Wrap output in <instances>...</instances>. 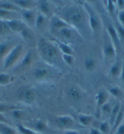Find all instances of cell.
<instances>
[{"label":"cell","mask_w":124,"mask_h":134,"mask_svg":"<svg viewBox=\"0 0 124 134\" xmlns=\"http://www.w3.org/2000/svg\"><path fill=\"white\" fill-rule=\"evenodd\" d=\"M40 48L42 55L46 60L52 61L57 58L58 55V51L57 47L52 43L48 41H42L40 43Z\"/></svg>","instance_id":"cell-1"},{"label":"cell","mask_w":124,"mask_h":134,"mask_svg":"<svg viewBox=\"0 0 124 134\" xmlns=\"http://www.w3.org/2000/svg\"><path fill=\"white\" fill-rule=\"evenodd\" d=\"M22 51L23 46L21 44H18L16 46L10 51V52L9 53L5 60L4 64V67L5 69L10 68L11 66H12L13 64H15L21 54Z\"/></svg>","instance_id":"cell-2"},{"label":"cell","mask_w":124,"mask_h":134,"mask_svg":"<svg viewBox=\"0 0 124 134\" xmlns=\"http://www.w3.org/2000/svg\"><path fill=\"white\" fill-rule=\"evenodd\" d=\"M66 16L68 21L76 26L80 24L83 21V13L77 9H71L67 12Z\"/></svg>","instance_id":"cell-3"},{"label":"cell","mask_w":124,"mask_h":134,"mask_svg":"<svg viewBox=\"0 0 124 134\" xmlns=\"http://www.w3.org/2000/svg\"><path fill=\"white\" fill-rule=\"evenodd\" d=\"M18 97L28 104H31L35 100V95L32 89L22 88L19 90Z\"/></svg>","instance_id":"cell-4"},{"label":"cell","mask_w":124,"mask_h":134,"mask_svg":"<svg viewBox=\"0 0 124 134\" xmlns=\"http://www.w3.org/2000/svg\"><path fill=\"white\" fill-rule=\"evenodd\" d=\"M107 31L108 36L110 37L111 40L114 45L116 49H119L121 41H120L119 38L118 37L116 28L112 24H108L107 26Z\"/></svg>","instance_id":"cell-5"},{"label":"cell","mask_w":124,"mask_h":134,"mask_svg":"<svg viewBox=\"0 0 124 134\" xmlns=\"http://www.w3.org/2000/svg\"><path fill=\"white\" fill-rule=\"evenodd\" d=\"M116 51L114 45L110 38L108 42H106L104 44V53L105 56L108 59H112L116 55Z\"/></svg>","instance_id":"cell-6"},{"label":"cell","mask_w":124,"mask_h":134,"mask_svg":"<svg viewBox=\"0 0 124 134\" xmlns=\"http://www.w3.org/2000/svg\"><path fill=\"white\" fill-rule=\"evenodd\" d=\"M10 30L15 32H22L26 29V25L20 20H13L7 21Z\"/></svg>","instance_id":"cell-7"},{"label":"cell","mask_w":124,"mask_h":134,"mask_svg":"<svg viewBox=\"0 0 124 134\" xmlns=\"http://www.w3.org/2000/svg\"><path fill=\"white\" fill-rule=\"evenodd\" d=\"M58 125L63 129H69L74 124V120L69 116H61L57 118Z\"/></svg>","instance_id":"cell-8"},{"label":"cell","mask_w":124,"mask_h":134,"mask_svg":"<svg viewBox=\"0 0 124 134\" xmlns=\"http://www.w3.org/2000/svg\"><path fill=\"white\" fill-rule=\"evenodd\" d=\"M88 12L89 16V24H90L91 28L93 31H96L99 27V20L97 15L93 12V10L89 7H87Z\"/></svg>","instance_id":"cell-9"},{"label":"cell","mask_w":124,"mask_h":134,"mask_svg":"<svg viewBox=\"0 0 124 134\" xmlns=\"http://www.w3.org/2000/svg\"><path fill=\"white\" fill-rule=\"evenodd\" d=\"M124 119V105L122 104L121 109H120L119 112L118 113L117 116L114 120L113 125L112 126L111 133H113L116 131V130L117 129L119 126L123 123V120Z\"/></svg>","instance_id":"cell-10"},{"label":"cell","mask_w":124,"mask_h":134,"mask_svg":"<svg viewBox=\"0 0 124 134\" xmlns=\"http://www.w3.org/2000/svg\"><path fill=\"white\" fill-rule=\"evenodd\" d=\"M122 67V62L120 60H117L112 65L110 69V74L113 77H117L121 76Z\"/></svg>","instance_id":"cell-11"},{"label":"cell","mask_w":124,"mask_h":134,"mask_svg":"<svg viewBox=\"0 0 124 134\" xmlns=\"http://www.w3.org/2000/svg\"><path fill=\"white\" fill-rule=\"evenodd\" d=\"M68 95L69 98L74 101H78L82 98V93L78 88L72 87L68 92Z\"/></svg>","instance_id":"cell-12"},{"label":"cell","mask_w":124,"mask_h":134,"mask_svg":"<svg viewBox=\"0 0 124 134\" xmlns=\"http://www.w3.org/2000/svg\"><path fill=\"white\" fill-rule=\"evenodd\" d=\"M97 104L99 108L102 107L106 103L108 99V95L105 92H100L97 95Z\"/></svg>","instance_id":"cell-13"},{"label":"cell","mask_w":124,"mask_h":134,"mask_svg":"<svg viewBox=\"0 0 124 134\" xmlns=\"http://www.w3.org/2000/svg\"><path fill=\"white\" fill-rule=\"evenodd\" d=\"M121 107V104H119V103H117V104H116L113 107H112L111 112L110 114V124L112 126L113 125L114 121V120H115L116 117L117 116L118 113L119 112Z\"/></svg>","instance_id":"cell-14"},{"label":"cell","mask_w":124,"mask_h":134,"mask_svg":"<svg viewBox=\"0 0 124 134\" xmlns=\"http://www.w3.org/2000/svg\"><path fill=\"white\" fill-rule=\"evenodd\" d=\"M0 133L1 134H17L15 130L6 123L0 122Z\"/></svg>","instance_id":"cell-15"},{"label":"cell","mask_w":124,"mask_h":134,"mask_svg":"<svg viewBox=\"0 0 124 134\" xmlns=\"http://www.w3.org/2000/svg\"><path fill=\"white\" fill-rule=\"evenodd\" d=\"M93 117L90 115H81L79 116V122L82 125L87 126L90 124L93 121Z\"/></svg>","instance_id":"cell-16"},{"label":"cell","mask_w":124,"mask_h":134,"mask_svg":"<svg viewBox=\"0 0 124 134\" xmlns=\"http://www.w3.org/2000/svg\"><path fill=\"white\" fill-rule=\"evenodd\" d=\"M55 41L57 42V43L58 44V46L59 48L61 49V51H63V54H68V55H72L73 53V51L71 48L70 47L68 46V45H66V44L61 43L58 40H55Z\"/></svg>","instance_id":"cell-17"},{"label":"cell","mask_w":124,"mask_h":134,"mask_svg":"<svg viewBox=\"0 0 124 134\" xmlns=\"http://www.w3.org/2000/svg\"><path fill=\"white\" fill-rule=\"evenodd\" d=\"M59 34L60 36L65 40L71 39L72 37V32L68 27H63L59 30Z\"/></svg>","instance_id":"cell-18"},{"label":"cell","mask_w":124,"mask_h":134,"mask_svg":"<svg viewBox=\"0 0 124 134\" xmlns=\"http://www.w3.org/2000/svg\"><path fill=\"white\" fill-rule=\"evenodd\" d=\"M52 25L54 28L58 29L59 30L63 27H67L68 26L67 23H66L65 22L59 18L54 19V20L52 21Z\"/></svg>","instance_id":"cell-19"},{"label":"cell","mask_w":124,"mask_h":134,"mask_svg":"<svg viewBox=\"0 0 124 134\" xmlns=\"http://www.w3.org/2000/svg\"><path fill=\"white\" fill-rule=\"evenodd\" d=\"M109 91L111 94L113 95L114 97L117 98L122 97L123 95V92L122 91V89L119 87H117V86L111 87L109 89Z\"/></svg>","instance_id":"cell-20"},{"label":"cell","mask_w":124,"mask_h":134,"mask_svg":"<svg viewBox=\"0 0 124 134\" xmlns=\"http://www.w3.org/2000/svg\"><path fill=\"white\" fill-rule=\"evenodd\" d=\"M23 15L24 18L25 19L26 21L30 23H32L34 21V20H35V15H34V13L32 11L30 10H26L23 12Z\"/></svg>","instance_id":"cell-21"},{"label":"cell","mask_w":124,"mask_h":134,"mask_svg":"<svg viewBox=\"0 0 124 134\" xmlns=\"http://www.w3.org/2000/svg\"><path fill=\"white\" fill-rule=\"evenodd\" d=\"M85 66L86 69L89 71H92L96 68V63L92 58H87L85 61Z\"/></svg>","instance_id":"cell-22"},{"label":"cell","mask_w":124,"mask_h":134,"mask_svg":"<svg viewBox=\"0 0 124 134\" xmlns=\"http://www.w3.org/2000/svg\"><path fill=\"white\" fill-rule=\"evenodd\" d=\"M48 74L47 70L44 69H40L36 70L35 72V76L38 80H42L46 78Z\"/></svg>","instance_id":"cell-23"},{"label":"cell","mask_w":124,"mask_h":134,"mask_svg":"<svg viewBox=\"0 0 124 134\" xmlns=\"http://www.w3.org/2000/svg\"><path fill=\"white\" fill-rule=\"evenodd\" d=\"M17 128H18V131H20V132L21 134H41V133H39L35 132L32 130L29 129H28L26 127H24V126L21 125V124H17Z\"/></svg>","instance_id":"cell-24"},{"label":"cell","mask_w":124,"mask_h":134,"mask_svg":"<svg viewBox=\"0 0 124 134\" xmlns=\"http://www.w3.org/2000/svg\"><path fill=\"white\" fill-rule=\"evenodd\" d=\"M14 2L15 4L25 9H28L32 5V1H27V0H18V1H14Z\"/></svg>","instance_id":"cell-25"},{"label":"cell","mask_w":124,"mask_h":134,"mask_svg":"<svg viewBox=\"0 0 124 134\" xmlns=\"http://www.w3.org/2000/svg\"><path fill=\"white\" fill-rule=\"evenodd\" d=\"M10 30L7 22L0 21V35L7 34Z\"/></svg>","instance_id":"cell-26"},{"label":"cell","mask_w":124,"mask_h":134,"mask_svg":"<svg viewBox=\"0 0 124 134\" xmlns=\"http://www.w3.org/2000/svg\"><path fill=\"white\" fill-rule=\"evenodd\" d=\"M116 29L117 31L118 37H119L120 41H124V27L121 26L119 23L116 25Z\"/></svg>","instance_id":"cell-27"},{"label":"cell","mask_w":124,"mask_h":134,"mask_svg":"<svg viewBox=\"0 0 124 134\" xmlns=\"http://www.w3.org/2000/svg\"><path fill=\"white\" fill-rule=\"evenodd\" d=\"M17 7V6L14 5V4L9 3V2H4V3H1L0 4V9H6L7 10H16Z\"/></svg>","instance_id":"cell-28"},{"label":"cell","mask_w":124,"mask_h":134,"mask_svg":"<svg viewBox=\"0 0 124 134\" xmlns=\"http://www.w3.org/2000/svg\"><path fill=\"white\" fill-rule=\"evenodd\" d=\"M10 81V76L9 75L5 74H0V84L1 85H7Z\"/></svg>","instance_id":"cell-29"},{"label":"cell","mask_w":124,"mask_h":134,"mask_svg":"<svg viewBox=\"0 0 124 134\" xmlns=\"http://www.w3.org/2000/svg\"><path fill=\"white\" fill-rule=\"evenodd\" d=\"M100 131L102 133H106L110 131V124L107 121H104L100 126Z\"/></svg>","instance_id":"cell-30"},{"label":"cell","mask_w":124,"mask_h":134,"mask_svg":"<svg viewBox=\"0 0 124 134\" xmlns=\"http://www.w3.org/2000/svg\"><path fill=\"white\" fill-rule=\"evenodd\" d=\"M40 9L43 13L47 14L49 12V7L48 3L46 1H42L40 3Z\"/></svg>","instance_id":"cell-31"},{"label":"cell","mask_w":124,"mask_h":134,"mask_svg":"<svg viewBox=\"0 0 124 134\" xmlns=\"http://www.w3.org/2000/svg\"><path fill=\"white\" fill-rule=\"evenodd\" d=\"M9 50V46L7 44H2L0 45V57H3Z\"/></svg>","instance_id":"cell-32"},{"label":"cell","mask_w":124,"mask_h":134,"mask_svg":"<svg viewBox=\"0 0 124 134\" xmlns=\"http://www.w3.org/2000/svg\"><path fill=\"white\" fill-rule=\"evenodd\" d=\"M32 59V57L31 53L29 52L26 55L25 57H24L23 60L21 64L23 65H24V66H27V65H29L30 63H31Z\"/></svg>","instance_id":"cell-33"},{"label":"cell","mask_w":124,"mask_h":134,"mask_svg":"<svg viewBox=\"0 0 124 134\" xmlns=\"http://www.w3.org/2000/svg\"><path fill=\"white\" fill-rule=\"evenodd\" d=\"M112 108L111 107L110 105L109 104H108L107 103H105L104 105H103V106L101 107V109L103 111V112L104 113V114H111V110H112Z\"/></svg>","instance_id":"cell-34"},{"label":"cell","mask_w":124,"mask_h":134,"mask_svg":"<svg viewBox=\"0 0 124 134\" xmlns=\"http://www.w3.org/2000/svg\"><path fill=\"white\" fill-rule=\"evenodd\" d=\"M16 108L13 106H8V105L3 104V103H0V113L6 112V111H8L11 109H14Z\"/></svg>","instance_id":"cell-35"},{"label":"cell","mask_w":124,"mask_h":134,"mask_svg":"<svg viewBox=\"0 0 124 134\" xmlns=\"http://www.w3.org/2000/svg\"><path fill=\"white\" fill-rule=\"evenodd\" d=\"M63 59L64 61V62L67 63L68 64H71L73 62L74 58L72 57V55H68V54H63Z\"/></svg>","instance_id":"cell-36"},{"label":"cell","mask_w":124,"mask_h":134,"mask_svg":"<svg viewBox=\"0 0 124 134\" xmlns=\"http://www.w3.org/2000/svg\"><path fill=\"white\" fill-rule=\"evenodd\" d=\"M118 23L124 27V10L119 11L117 15Z\"/></svg>","instance_id":"cell-37"},{"label":"cell","mask_w":124,"mask_h":134,"mask_svg":"<svg viewBox=\"0 0 124 134\" xmlns=\"http://www.w3.org/2000/svg\"><path fill=\"white\" fill-rule=\"evenodd\" d=\"M11 13H12V12L10 10H7L3 9H0V17L1 18L8 17L11 15Z\"/></svg>","instance_id":"cell-38"},{"label":"cell","mask_w":124,"mask_h":134,"mask_svg":"<svg viewBox=\"0 0 124 134\" xmlns=\"http://www.w3.org/2000/svg\"><path fill=\"white\" fill-rule=\"evenodd\" d=\"M108 10L109 11L110 13L112 14L114 12V10H115V5H114V4L112 1H108Z\"/></svg>","instance_id":"cell-39"},{"label":"cell","mask_w":124,"mask_h":134,"mask_svg":"<svg viewBox=\"0 0 124 134\" xmlns=\"http://www.w3.org/2000/svg\"><path fill=\"white\" fill-rule=\"evenodd\" d=\"M35 128L39 131H43V130L45 129L46 125L43 122L39 121L35 124Z\"/></svg>","instance_id":"cell-40"},{"label":"cell","mask_w":124,"mask_h":134,"mask_svg":"<svg viewBox=\"0 0 124 134\" xmlns=\"http://www.w3.org/2000/svg\"><path fill=\"white\" fill-rule=\"evenodd\" d=\"M114 134H124V123L121 124L116 131L114 132Z\"/></svg>","instance_id":"cell-41"},{"label":"cell","mask_w":124,"mask_h":134,"mask_svg":"<svg viewBox=\"0 0 124 134\" xmlns=\"http://www.w3.org/2000/svg\"><path fill=\"white\" fill-rule=\"evenodd\" d=\"M116 4H117V7L119 9V11L124 10V0H118L116 1Z\"/></svg>","instance_id":"cell-42"},{"label":"cell","mask_w":124,"mask_h":134,"mask_svg":"<svg viewBox=\"0 0 124 134\" xmlns=\"http://www.w3.org/2000/svg\"><path fill=\"white\" fill-rule=\"evenodd\" d=\"M44 21H45V20H44L43 16L42 15H39L37 17V20H36V25H37V27L41 26L43 24Z\"/></svg>","instance_id":"cell-43"},{"label":"cell","mask_w":124,"mask_h":134,"mask_svg":"<svg viewBox=\"0 0 124 134\" xmlns=\"http://www.w3.org/2000/svg\"><path fill=\"white\" fill-rule=\"evenodd\" d=\"M13 116H14V118H17V119H20L21 117L22 116V114L20 110H15L13 112Z\"/></svg>","instance_id":"cell-44"},{"label":"cell","mask_w":124,"mask_h":134,"mask_svg":"<svg viewBox=\"0 0 124 134\" xmlns=\"http://www.w3.org/2000/svg\"><path fill=\"white\" fill-rule=\"evenodd\" d=\"M121 77L122 82L124 83V58L122 61V70L121 74Z\"/></svg>","instance_id":"cell-45"},{"label":"cell","mask_w":124,"mask_h":134,"mask_svg":"<svg viewBox=\"0 0 124 134\" xmlns=\"http://www.w3.org/2000/svg\"><path fill=\"white\" fill-rule=\"evenodd\" d=\"M0 122H2V123H6L7 124V121L3 114L1 113H0Z\"/></svg>","instance_id":"cell-46"},{"label":"cell","mask_w":124,"mask_h":134,"mask_svg":"<svg viewBox=\"0 0 124 134\" xmlns=\"http://www.w3.org/2000/svg\"><path fill=\"white\" fill-rule=\"evenodd\" d=\"M89 134H102V133L100 131H99V130L96 129H91V131H90V133Z\"/></svg>","instance_id":"cell-47"},{"label":"cell","mask_w":124,"mask_h":134,"mask_svg":"<svg viewBox=\"0 0 124 134\" xmlns=\"http://www.w3.org/2000/svg\"><path fill=\"white\" fill-rule=\"evenodd\" d=\"M65 134H79V133L77 131H69L66 132Z\"/></svg>","instance_id":"cell-48"}]
</instances>
